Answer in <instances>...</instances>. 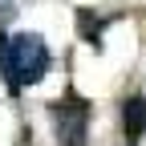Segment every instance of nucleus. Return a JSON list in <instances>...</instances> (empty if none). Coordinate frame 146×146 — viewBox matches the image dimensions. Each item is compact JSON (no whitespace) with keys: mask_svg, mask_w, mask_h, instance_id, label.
Instances as JSON below:
<instances>
[{"mask_svg":"<svg viewBox=\"0 0 146 146\" xmlns=\"http://www.w3.org/2000/svg\"><path fill=\"white\" fill-rule=\"evenodd\" d=\"M53 65V53L45 45V36L36 33H0V73L12 94H21L25 85L45 81V73Z\"/></svg>","mask_w":146,"mask_h":146,"instance_id":"obj_1","label":"nucleus"},{"mask_svg":"<svg viewBox=\"0 0 146 146\" xmlns=\"http://www.w3.org/2000/svg\"><path fill=\"white\" fill-rule=\"evenodd\" d=\"M8 12H16V4L12 0H0V16H8Z\"/></svg>","mask_w":146,"mask_h":146,"instance_id":"obj_5","label":"nucleus"},{"mask_svg":"<svg viewBox=\"0 0 146 146\" xmlns=\"http://www.w3.org/2000/svg\"><path fill=\"white\" fill-rule=\"evenodd\" d=\"M53 130H57L61 146H85L89 134V102L77 94H65L61 102H53Z\"/></svg>","mask_w":146,"mask_h":146,"instance_id":"obj_2","label":"nucleus"},{"mask_svg":"<svg viewBox=\"0 0 146 146\" xmlns=\"http://www.w3.org/2000/svg\"><path fill=\"white\" fill-rule=\"evenodd\" d=\"M122 130H126V142L138 146L146 138V94H130L122 106Z\"/></svg>","mask_w":146,"mask_h":146,"instance_id":"obj_3","label":"nucleus"},{"mask_svg":"<svg viewBox=\"0 0 146 146\" xmlns=\"http://www.w3.org/2000/svg\"><path fill=\"white\" fill-rule=\"evenodd\" d=\"M77 25H81V36L98 49V45H102V29L110 25V16H94L89 8H77Z\"/></svg>","mask_w":146,"mask_h":146,"instance_id":"obj_4","label":"nucleus"}]
</instances>
